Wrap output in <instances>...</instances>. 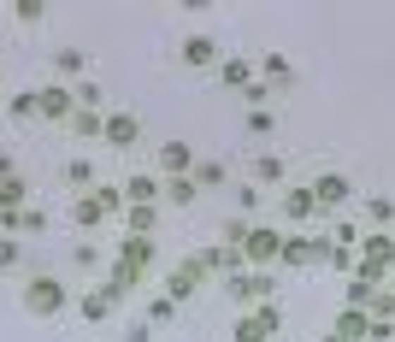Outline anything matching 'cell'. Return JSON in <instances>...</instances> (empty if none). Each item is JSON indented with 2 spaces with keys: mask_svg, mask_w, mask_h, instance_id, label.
Instances as JSON below:
<instances>
[{
  "mask_svg": "<svg viewBox=\"0 0 395 342\" xmlns=\"http://www.w3.org/2000/svg\"><path fill=\"white\" fill-rule=\"evenodd\" d=\"M6 259H12V242H0V266H6Z\"/></svg>",
  "mask_w": 395,
  "mask_h": 342,
  "instance_id": "cell-5",
  "label": "cell"
},
{
  "mask_svg": "<svg viewBox=\"0 0 395 342\" xmlns=\"http://www.w3.org/2000/svg\"><path fill=\"white\" fill-rule=\"evenodd\" d=\"M183 59H189V65H207V59H212V47H207V42H189V47H183Z\"/></svg>",
  "mask_w": 395,
  "mask_h": 342,
  "instance_id": "cell-4",
  "label": "cell"
},
{
  "mask_svg": "<svg viewBox=\"0 0 395 342\" xmlns=\"http://www.w3.org/2000/svg\"><path fill=\"white\" fill-rule=\"evenodd\" d=\"M107 142H119V148H124V142H136V118H112L107 124Z\"/></svg>",
  "mask_w": 395,
  "mask_h": 342,
  "instance_id": "cell-2",
  "label": "cell"
},
{
  "mask_svg": "<svg viewBox=\"0 0 395 342\" xmlns=\"http://www.w3.org/2000/svg\"><path fill=\"white\" fill-rule=\"evenodd\" d=\"M59 301H65V295H59V283H36V289H30V307H36V313H42V307L54 313Z\"/></svg>",
  "mask_w": 395,
  "mask_h": 342,
  "instance_id": "cell-1",
  "label": "cell"
},
{
  "mask_svg": "<svg viewBox=\"0 0 395 342\" xmlns=\"http://www.w3.org/2000/svg\"><path fill=\"white\" fill-rule=\"evenodd\" d=\"M342 195H348L342 177H319V201H342Z\"/></svg>",
  "mask_w": 395,
  "mask_h": 342,
  "instance_id": "cell-3",
  "label": "cell"
}]
</instances>
